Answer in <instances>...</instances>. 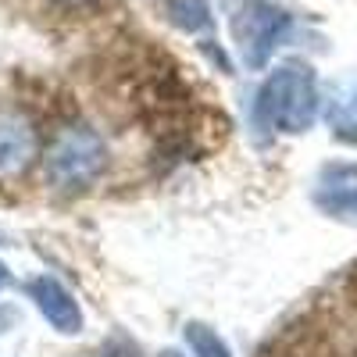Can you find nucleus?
I'll return each mask as SVG.
<instances>
[{"mask_svg": "<svg viewBox=\"0 0 357 357\" xmlns=\"http://www.w3.org/2000/svg\"><path fill=\"white\" fill-rule=\"evenodd\" d=\"M168 15L178 29H186V33L211 29V4H207V0H168Z\"/></svg>", "mask_w": 357, "mask_h": 357, "instance_id": "nucleus-8", "label": "nucleus"}, {"mask_svg": "<svg viewBox=\"0 0 357 357\" xmlns=\"http://www.w3.org/2000/svg\"><path fill=\"white\" fill-rule=\"evenodd\" d=\"M261 357H357V264Z\"/></svg>", "mask_w": 357, "mask_h": 357, "instance_id": "nucleus-1", "label": "nucleus"}, {"mask_svg": "<svg viewBox=\"0 0 357 357\" xmlns=\"http://www.w3.org/2000/svg\"><path fill=\"white\" fill-rule=\"evenodd\" d=\"M286 29H289V15L272 4H261V0H250V4L236 11L232 36H236V47H240L247 68H261L272 57V50L286 36Z\"/></svg>", "mask_w": 357, "mask_h": 357, "instance_id": "nucleus-4", "label": "nucleus"}, {"mask_svg": "<svg viewBox=\"0 0 357 357\" xmlns=\"http://www.w3.org/2000/svg\"><path fill=\"white\" fill-rule=\"evenodd\" d=\"M318 114L314 72L307 65H282L257 93V118L279 132H304Z\"/></svg>", "mask_w": 357, "mask_h": 357, "instance_id": "nucleus-2", "label": "nucleus"}, {"mask_svg": "<svg viewBox=\"0 0 357 357\" xmlns=\"http://www.w3.org/2000/svg\"><path fill=\"white\" fill-rule=\"evenodd\" d=\"M57 4H65V8H86L89 0H57Z\"/></svg>", "mask_w": 357, "mask_h": 357, "instance_id": "nucleus-11", "label": "nucleus"}, {"mask_svg": "<svg viewBox=\"0 0 357 357\" xmlns=\"http://www.w3.org/2000/svg\"><path fill=\"white\" fill-rule=\"evenodd\" d=\"M165 357H178V354H165Z\"/></svg>", "mask_w": 357, "mask_h": 357, "instance_id": "nucleus-14", "label": "nucleus"}, {"mask_svg": "<svg viewBox=\"0 0 357 357\" xmlns=\"http://www.w3.org/2000/svg\"><path fill=\"white\" fill-rule=\"evenodd\" d=\"M111 357H132V354H111Z\"/></svg>", "mask_w": 357, "mask_h": 357, "instance_id": "nucleus-13", "label": "nucleus"}, {"mask_svg": "<svg viewBox=\"0 0 357 357\" xmlns=\"http://www.w3.org/2000/svg\"><path fill=\"white\" fill-rule=\"evenodd\" d=\"M186 340H190V347L197 350V357H232L229 354V347L211 333V329H207V325H186Z\"/></svg>", "mask_w": 357, "mask_h": 357, "instance_id": "nucleus-9", "label": "nucleus"}, {"mask_svg": "<svg viewBox=\"0 0 357 357\" xmlns=\"http://www.w3.org/2000/svg\"><path fill=\"white\" fill-rule=\"evenodd\" d=\"M36 158L33 126L18 114H0V178L22 175Z\"/></svg>", "mask_w": 357, "mask_h": 357, "instance_id": "nucleus-6", "label": "nucleus"}, {"mask_svg": "<svg viewBox=\"0 0 357 357\" xmlns=\"http://www.w3.org/2000/svg\"><path fill=\"white\" fill-rule=\"evenodd\" d=\"M43 165H47V178L57 190H86L104 172L107 146L97 132L72 126L54 136Z\"/></svg>", "mask_w": 357, "mask_h": 357, "instance_id": "nucleus-3", "label": "nucleus"}, {"mask_svg": "<svg viewBox=\"0 0 357 357\" xmlns=\"http://www.w3.org/2000/svg\"><path fill=\"white\" fill-rule=\"evenodd\" d=\"M0 282H4V264H0Z\"/></svg>", "mask_w": 357, "mask_h": 357, "instance_id": "nucleus-12", "label": "nucleus"}, {"mask_svg": "<svg viewBox=\"0 0 357 357\" xmlns=\"http://www.w3.org/2000/svg\"><path fill=\"white\" fill-rule=\"evenodd\" d=\"M29 293H33L36 307L43 311V318L54 325L57 333L75 336V333L82 329V311H79V304L72 301V293L57 282V279H50V275L33 279V282H29Z\"/></svg>", "mask_w": 357, "mask_h": 357, "instance_id": "nucleus-5", "label": "nucleus"}, {"mask_svg": "<svg viewBox=\"0 0 357 357\" xmlns=\"http://www.w3.org/2000/svg\"><path fill=\"white\" fill-rule=\"evenodd\" d=\"M329 122H333V129L343 136V139H357V79L354 82H347L340 93L329 100Z\"/></svg>", "mask_w": 357, "mask_h": 357, "instance_id": "nucleus-7", "label": "nucleus"}, {"mask_svg": "<svg viewBox=\"0 0 357 357\" xmlns=\"http://www.w3.org/2000/svg\"><path fill=\"white\" fill-rule=\"evenodd\" d=\"M325 207H333V211H357V193H343V197H329Z\"/></svg>", "mask_w": 357, "mask_h": 357, "instance_id": "nucleus-10", "label": "nucleus"}]
</instances>
